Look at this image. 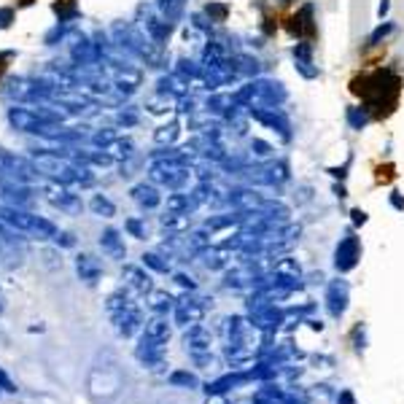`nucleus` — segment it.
Masks as SVG:
<instances>
[{"mask_svg":"<svg viewBox=\"0 0 404 404\" xmlns=\"http://www.w3.org/2000/svg\"><path fill=\"white\" fill-rule=\"evenodd\" d=\"M30 160L36 162L38 173L49 181L65 183V186H92L95 183V173L89 164L73 162L70 157L60 154L57 148H36L30 154Z\"/></svg>","mask_w":404,"mask_h":404,"instance_id":"f257e3e1","label":"nucleus"},{"mask_svg":"<svg viewBox=\"0 0 404 404\" xmlns=\"http://www.w3.org/2000/svg\"><path fill=\"white\" fill-rule=\"evenodd\" d=\"M62 119L65 114L54 108H43V105H11L8 108V124L24 132V135H40L49 141H60L62 135Z\"/></svg>","mask_w":404,"mask_h":404,"instance_id":"f03ea898","label":"nucleus"},{"mask_svg":"<svg viewBox=\"0 0 404 404\" xmlns=\"http://www.w3.org/2000/svg\"><path fill=\"white\" fill-rule=\"evenodd\" d=\"M111 40H114V46H116L119 52H124L127 57L146 62L148 68H157L162 62L160 46L143 33L141 24H132V22H114V24H111Z\"/></svg>","mask_w":404,"mask_h":404,"instance_id":"7ed1b4c3","label":"nucleus"},{"mask_svg":"<svg viewBox=\"0 0 404 404\" xmlns=\"http://www.w3.org/2000/svg\"><path fill=\"white\" fill-rule=\"evenodd\" d=\"M0 222L8 229L27 235V238H36V240H54V235L60 232L54 222L43 219V216L27 210V208H20V205H3L0 202Z\"/></svg>","mask_w":404,"mask_h":404,"instance_id":"20e7f679","label":"nucleus"},{"mask_svg":"<svg viewBox=\"0 0 404 404\" xmlns=\"http://www.w3.org/2000/svg\"><path fill=\"white\" fill-rule=\"evenodd\" d=\"M232 95H235V102L242 108H281L288 100L286 86L272 79H251Z\"/></svg>","mask_w":404,"mask_h":404,"instance_id":"39448f33","label":"nucleus"},{"mask_svg":"<svg viewBox=\"0 0 404 404\" xmlns=\"http://www.w3.org/2000/svg\"><path fill=\"white\" fill-rule=\"evenodd\" d=\"M105 310H108V316H111V321L116 326V332H119L121 337H132L135 332H141L143 326V313L141 307L132 302V297H130V291H114L108 300H105Z\"/></svg>","mask_w":404,"mask_h":404,"instance_id":"423d86ee","label":"nucleus"},{"mask_svg":"<svg viewBox=\"0 0 404 404\" xmlns=\"http://www.w3.org/2000/svg\"><path fill=\"white\" fill-rule=\"evenodd\" d=\"M0 176L17 178L22 183H33L40 178L36 162L30 157H22L17 151H8V148H0Z\"/></svg>","mask_w":404,"mask_h":404,"instance_id":"0eeeda50","label":"nucleus"},{"mask_svg":"<svg viewBox=\"0 0 404 404\" xmlns=\"http://www.w3.org/2000/svg\"><path fill=\"white\" fill-rule=\"evenodd\" d=\"M43 197L49 200V205H54L57 210L68 213V216H81V210H84L81 194H76L73 186H65V183L57 181L43 183Z\"/></svg>","mask_w":404,"mask_h":404,"instance_id":"6e6552de","label":"nucleus"},{"mask_svg":"<svg viewBox=\"0 0 404 404\" xmlns=\"http://www.w3.org/2000/svg\"><path fill=\"white\" fill-rule=\"evenodd\" d=\"M138 17H141V30L148 36V38L154 40L157 46H164L167 40H170V33H173V24L162 17L157 8H148V6H141V11H138Z\"/></svg>","mask_w":404,"mask_h":404,"instance_id":"1a4fd4ad","label":"nucleus"},{"mask_svg":"<svg viewBox=\"0 0 404 404\" xmlns=\"http://www.w3.org/2000/svg\"><path fill=\"white\" fill-rule=\"evenodd\" d=\"M245 111H248L251 119H256L267 130L278 132L283 141H291V121H288L283 108H245Z\"/></svg>","mask_w":404,"mask_h":404,"instance_id":"9d476101","label":"nucleus"},{"mask_svg":"<svg viewBox=\"0 0 404 404\" xmlns=\"http://www.w3.org/2000/svg\"><path fill=\"white\" fill-rule=\"evenodd\" d=\"M359 259H362V242L353 232H348L334 248V267L337 272H350L359 264Z\"/></svg>","mask_w":404,"mask_h":404,"instance_id":"9b49d317","label":"nucleus"},{"mask_svg":"<svg viewBox=\"0 0 404 404\" xmlns=\"http://www.w3.org/2000/svg\"><path fill=\"white\" fill-rule=\"evenodd\" d=\"M205 300H197V297H189V294H183L181 300H176V307H173V318L178 326L183 329H189V326H194V323H200L205 318Z\"/></svg>","mask_w":404,"mask_h":404,"instance_id":"f8f14e48","label":"nucleus"},{"mask_svg":"<svg viewBox=\"0 0 404 404\" xmlns=\"http://www.w3.org/2000/svg\"><path fill=\"white\" fill-rule=\"evenodd\" d=\"M348 302H350V286H348V281H343V278L329 281V286H326V307H329L332 318H343L345 310H348Z\"/></svg>","mask_w":404,"mask_h":404,"instance_id":"ddd939ff","label":"nucleus"},{"mask_svg":"<svg viewBox=\"0 0 404 404\" xmlns=\"http://www.w3.org/2000/svg\"><path fill=\"white\" fill-rule=\"evenodd\" d=\"M183 345H186V350H189L192 359H197V356H208V353H210V345H213V334H210L202 323H194V326L186 329V334H183Z\"/></svg>","mask_w":404,"mask_h":404,"instance_id":"4468645a","label":"nucleus"},{"mask_svg":"<svg viewBox=\"0 0 404 404\" xmlns=\"http://www.w3.org/2000/svg\"><path fill=\"white\" fill-rule=\"evenodd\" d=\"M267 197H262L259 192H254L251 186H242V189H232L226 192V202L235 208V210H242V213H259Z\"/></svg>","mask_w":404,"mask_h":404,"instance_id":"2eb2a0df","label":"nucleus"},{"mask_svg":"<svg viewBox=\"0 0 404 404\" xmlns=\"http://www.w3.org/2000/svg\"><path fill=\"white\" fill-rule=\"evenodd\" d=\"M121 281H124V286H127L132 294H141V297H146V294L154 291L151 275H148L143 267H138V264H124V270H121Z\"/></svg>","mask_w":404,"mask_h":404,"instance_id":"dca6fc26","label":"nucleus"},{"mask_svg":"<svg viewBox=\"0 0 404 404\" xmlns=\"http://www.w3.org/2000/svg\"><path fill=\"white\" fill-rule=\"evenodd\" d=\"M283 316H286V313H283L281 307L267 304L264 310H259V313H254V316H251V326H254V329H259L262 334H272V332H275V329L283 323Z\"/></svg>","mask_w":404,"mask_h":404,"instance_id":"f3484780","label":"nucleus"},{"mask_svg":"<svg viewBox=\"0 0 404 404\" xmlns=\"http://www.w3.org/2000/svg\"><path fill=\"white\" fill-rule=\"evenodd\" d=\"M100 248L108 259H116V262H124V259H127L124 238H121L119 229H114V226H108V229L100 235Z\"/></svg>","mask_w":404,"mask_h":404,"instance_id":"a211bd4d","label":"nucleus"},{"mask_svg":"<svg viewBox=\"0 0 404 404\" xmlns=\"http://www.w3.org/2000/svg\"><path fill=\"white\" fill-rule=\"evenodd\" d=\"M130 194H132V200L141 205L143 210H154V208H160L162 205V194H160V186L157 183H135L132 189H130Z\"/></svg>","mask_w":404,"mask_h":404,"instance_id":"6ab92c4d","label":"nucleus"},{"mask_svg":"<svg viewBox=\"0 0 404 404\" xmlns=\"http://www.w3.org/2000/svg\"><path fill=\"white\" fill-rule=\"evenodd\" d=\"M157 95L162 98H170V100H181L189 95V81L181 79L178 73H170V76H162L157 81Z\"/></svg>","mask_w":404,"mask_h":404,"instance_id":"aec40b11","label":"nucleus"},{"mask_svg":"<svg viewBox=\"0 0 404 404\" xmlns=\"http://www.w3.org/2000/svg\"><path fill=\"white\" fill-rule=\"evenodd\" d=\"M256 281H259V270L254 267V262L240 264V267L229 270L226 278H224V283L229 288H248V286H256Z\"/></svg>","mask_w":404,"mask_h":404,"instance_id":"412c9836","label":"nucleus"},{"mask_svg":"<svg viewBox=\"0 0 404 404\" xmlns=\"http://www.w3.org/2000/svg\"><path fill=\"white\" fill-rule=\"evenodd\" d=\"M135 356L138 362L146 364L148 369H160L164 366V345H157V343H148L141 337V345L135 348Z\"/></svg>","mask_w":404,"mask_h":404,"instance_id":"4be33fe9","label":"nucleus"},{"mask_svg":"<svg viewBox=\"0 0 404 404\" xmlns=\"http://www.w3.org/2000/svg\"><path fill=\"white\" fill-rule=\"evenodd\" d=\"M76 272H79V278L84 283L95 286L102 275V264H100V259H95L92 254H79V256H76Z\"/></svg>","mask_w":404,"mask_h":404,"instance_id":"5701e85b","label":"nucleus"},{"mask_svg":"<svg viewBox=\"0 0 404 404\" xmlns=\"http://www.w3.org/2000/svg\"><path fill=\"white\" fill-rule=\"evenodd\" d=\"M170 334H173V329H170L167 318H162V316H154L151 321H146V326H143V340H148V343L167 345Z\"/></svg>","mask_w":404,"mask_h":404,"instance_id":"b1692460","label":"nucleus"},{"mask_svg":"<svg viewBox=\"0 0 404 404\" xmlns=\"http://www.w3.org/2000/svg\"><path fill=\"white\" fill-rule=\"evenodd\" d=\"M251 213H242V210H235V213H219V216H210L205 222V229L208 232H219V229H229V226H240Z\"/></svg>","mask_w":404,"mask_h":404,"instance_id":"393cba45","label":"nucleus"},{"mask_svg":"<svg viewBox=\"0 0 404 404\" xmlns=\"http://www.w3.org/2000/svg\"><path fill=\"white\" fill-rule=\"evenodd\" d=\"M235 105V95L232 92H213L208 100H205V111L213 114V116H226V111Z\"/></svg>","mask_w":404,"mask_h":404,"instance_id":"a878e982","label":"nucleus"},{"mask_svg":"<svg viewBox=\"0 0 404 404\" xmlns=\"http://www.w3.org/2000/svg\"><path fill=\"white\" fill-rule=\"evenodd\" d=\"M154 8H157V11H160L162 17L170 22V24H176V22L183 20L186 0H157V3H154Z\"/></svg>","mask_w":404,"mask_h":404,"instance_id":"bb28decb","label":"nucleus"},{"mask_svg":"<svg viewBox=\"0 0 404 404\" xmlns=\"http://www.w3.org/2000/svg\"><path fill=\"white\" fill-rule=\"evenodd\" d=\"M102 151H105L114 162L132 160V154H135V143L130 141V138H116L114 143H108Z\"/></svg>","mask_w":404,"mask_h":404,"instance_id":"cd10ccee","label":"nucleus"},{"mask_svg":"<svg viewBox=\"0 0 404 404\" xmlns=\"http://www.w3.org/2000/svg\"><path fill=\"white\" fill-rule=\"evenodd\" d=\"M148 307H151L157 316H164L167 310L176 307V297H173L170 291H164V288H154V291L148 294Z\"/></svg>","mask_w":404,"mask_h":404,"instance_id":"c85d7f7f","label":"nucleus"},{"mask_svg":"<svg viewBox=\"0 0 404 404\" xmlns=\"http://www.w3.org/2000/svg\"><path fill=\"white\" fill-rule=\"evenodd\" d=\"M264 173H267V181H270V186H281V183H286L288 178H291V173H288V162L283 160H270L267 164H264Z\"/></svg>","mask_w":404,"mask_h":404,"instance_id":"c756f323","label":"nucleus"},{"mask_svg":"<svg viewBox=\"0 0 404 404\" xmlns=\"http://www.w3.org/2000/svg\"><path fill=\"white\" fill-rule=\"evenodd\" d=\"M272 275H278V278H294V281H300L302 278V267L297 259H291V256H281L278 262L272 264Z\"/></svg>","mask_w":404,"mask_h":404,"instance_id":"7c9ffc66","label":"nucleus"},{"mask_svg":"<svg viewBox=\"0 0 404 404\" xmlns=\"http://www.w3.org/2000/svg\"><path fill=\"white\" fill-rule=\"evenodd\" d=\"M160 226L170 235H183L189 232V213H164L160 219Z\"/></svg>","mask_w":404,"mask_h":404,"instance_id":"2f4dec72","label":"nucleus"},{"mask_svg":"<svg viewBox=\"0 0 404 404\" xmlns=\"http://www.w3.org/2000/svg\"><path fill=\"white\" fill-rule=\"evenodd\" d=\"M251 356H254V348L248 345V340L226 345V359H229V364H232V366H242V364L248 362Z\"/></svg>","mask_w":404,"mask_h":404,"instance_id":"473e14b6","label":"nucleus"},{"mask_svg":"<svg viewBox=\"0 0 404 404\" xmlns=\"http://www.w3.org/2000/svg\"><path fill=\"white\" fill-rule=\"evenodd\" d=\"M202 256H205V267H208V270H224V267L229 264V259H232L229 251H226L224 245H210Z\"/></svg>","mask_w":404,"mask_h":404,"instance_id":"72a5a7b5","label":"nucleus"},{"mask_svg":"<svg viewBox=\"0 0 404 404\" xmlns=\"http://www.w3.org/2000/svg\"><path fill=\"white\" fill-rule=\"evenodd\" d=\"M248 329H251V323L245 321L242 316L226 318V337H229V343H242V340H248Z\"/></svg>","mask_w":404,"mask_h":404,"instance_id":"f704fd0d","label":"nucleus"},{"mask_svg":"<svg viewBox=\"0 0 404 404\" xmlns=\"http://www.w3.org/2000/svg\"><path fill=\"white\" fill-rule=\"evenodd\" d=\"M232 60H235V68H238V76H254V79H259L262 62L256 60V57H251V54H235Z\"/></svg>","mask_w":404,"mask_h":404,"instance_id":"c9c22d12","label":"nucleus"},{"mask_svg":"<svg viewBox=\"0 0 404 404\" xmlns=\"http://www.w3.org/2000/svg\"><path fill=\"white\" fill-rule=\"evenodd\" d=\"M178 132H181V127H178V121H167V124H162L157 127V132H154V143L157 146H173V143L178 141Z\"/></svg>","mask_w":404,"mask_h":404,"instance_id":"e433bc0d","label":"nucleus"},{"mask_svg":"<svg viewBox=\"0 0 404 404\" xmlns=\"http://www.w3.org/2000/svg\"><path fill=\"white\" fill-rule=\"evenodd\" d=\"M194 202L189 197V192H176L167 197V213H192Z\"/></svg>","mask_w":404,"mask_h":404,"instance_id":"4c0bfd02","label":"nucleus"},{"mask_svg":"<svg viewBox=\"0 0 404 404\" xmlns=\"http://www.w3.org/2000/svg\"><path fill=\"white\" fill-rule=\"evenodd\" d=\"M210 235H213V232H208L205 226H202V229H197V232H192V235L186 238L189 254H205V251L210 248Z\"/></svg>","mask_w":404,"mask_h":404,"instance_id":"58836bf2","label":"nucleus"},{"mask_svg":"<svg viewBox=\"0 0 404 404\" xmlns=\"http://www.w3.org/2000/svg\"><path fill=\"white\" fill-rule=\"evenodd\" d=\"M176 73H178L181 79L189 81V84H192V81H200L202 79V62L186 60V57H181V60H178V65H176Z\"/></svg>","mask_w":404,"mask_h":404,"instance_id":"ea45409f","label":"nucleus"},{"mask_svg":"<svg viewBox=\"0 0 404 404\" xmlns=\"http://www.w3.org/2000/svg\"><path fill=\"white\" fill-rule=\"evenodd\" d=\"M89 210H92L95 216H102V219H114V216H116V205L108 200L105 194H95V197L89 200Z\"/></svg>","mask_w":404,"mask_h":404,"instance_id":"a19ab883","label":"nucleus"},{"mask_svg":"<svg viewBox=\"0 0 404 404\" xmlns=\"http://www.w3.org/2000/svg\"><path fill=\"white\" fill-rule=\"evenodd\" d=\"M170 385H176V388H200V380H197V375L194 372H189V369H176V372H170Z\"/></svg>","mask_w":404,"mask_h":404,"instance_id":"79ce46f5","label":"nucleus"},{"mask_svg":"<svg viewBox=\"0 0 404 404\" xmlns=\"http://www.w3.org/2000/svg\"><path fill=\"white\" fill-rule=\"evenodd\" d=\"M143 267H148V270H154V272H170V256H162L157 251H148V254H143Z\"/></svg>","mask_w":404,"mask_h":404,"instance_id":"37998d69","label":"nucleus"},{"mask_svg":"<svg viewBox=\"0 0 404 404\" xmlns=\"http://www.w3.org/2000/svg\"><path fill=\"white\" fill-rule=\"evenodd\" d=\"M345 119H348V124H350V130L362 132L364 127H366V121H369V114H366V108H359V105H350V108L345 111Z\"/></svg>","mask_w":404,"mask_h":404,"instance_id":"c03bdc74","label":"nucleus"},{"mask_svg":"<svg viewBox=\"0 0 404 404\" xmlns=\"http://www.w3.org/2000/svg\"><path fill=\"white\" fill-rule=\"evenodd\" d=\"M116 138H119V135H116V130H114V127H102V130L89 132V138H86V141H89V146H95V148H105L108 143H114Z\"/></svg>","mask_w":404,"mask_h":404,"instance_id":"a18cd8bd","label":"nucleus"},{"mask_svg":"<svg viewBox=\"0 0 404 404\" xmlns=\"http://www.w3.org/2000/svg\"><path fill=\"white\" fill-rule=\"evenodd\" d=\"M291 22H294L291 30H297V33H313V6H310V3L302 6V11H300Z\"/></svg>","mask_w":404,"mask_h":404,"instance_id":"49530a36","label":"nucleus"},{"mask_svg":"<svg viewBox=\"0 0 404 404\" xmlns=\"http://www.w3.org/2000/svg\"><path fill=\"white\" fill-rule=\"evenodd\" d=\"M251 154H254V160L270 162L275 157V148L267 141H262V138H251Z\"/></svg>","mask_w":404,"mask_h":404,"instance_id":"de8ad7c7","label":"nucleus"},{"mask_svg":"<svg viewBox=\"0 0 404 404\" xmlns=\"http://www.w3.org/2000/svg\"><path fill=\"white\" fill-rule=\"evenodd\" d=\"M205 14H208V20L210 22H226V17H229V6H226V3H208V6H205Z\"/></svg>","mask_w":404,"mask_h":404,"instance_id":"09e8293b","label":"nucleus"},{"mask_svg":"<svg viewBox=\"0 0 404 404\" xmlns=\"http://www.w3.org/2000/svg\"><path fill=\"white\" fill-rule=\"evenodd\" d=\"M124 229H127L135 240H146V238H148V229H146V224H143L141 219H127V222H124Z\"/></svg>","mask_w":404,"mask_h":404,"instance_id":"8fccbe9b","label":"nucleus"},{"mask_svg":"<svg viewBox=\"0 0 404 404\" xmlns=\"http://www.w3.org/2000/svg\"><path fill=\"white\" fill-rule=\"evenodd\" d=\"M294 68L302 79H318V68L313 65V60H294Z\"/></svg>","mask_w":404,"mask_h":404,"instance_id":"3c124183","label":"nucleus"},{"mask_svg":"<svg viewBox=\"0 0 404 404\" xmlns=\"http://www.w3.org/2000/svg\"><path fill=\"white\" fill-rule=\"evenodd\" d=\"M138 121H141V116H138L132 108H124V111H119V114H116V124H119V127H124V130H127V127H135Z\"/></svg>","mask_w":404,"mask_h":404,"instance_id":"603ef678","label":"nucleus"},{"mask_svg":"<svg viewBox=\"0 0 404 404\" xmlns=\"http://www.w3.org/2000/svg\"><path fill=\"white\" fill-rule=\"evenodd\" d=\"M391 33H394V22H383V24H378L375 33L369 36V46H378V43H380L385 36H391Z\"/></svg>","mask_w":404,"mask_h":404,"instance_id":"864d4df0","label":"nucleus"},{"mask_svg":"<svg viewBox=\"0 0 404 404\" xmlns=\"http://www.w3.org/2000/svg\"><path fill=\"white\" fill-rule=\"evenodd\" d=\"M291 54H294V60H313V46L307 40H300V43H294Z\"/></svg>","mask_w":404,"mask_h":404,"instance_id":"5fc2aeb1","label":"nucleus"},{"mask_svg":"<svg viewBox=\"0 0 404 404\" xmlns=\"http://www.w3.org/2000/svg\"><path fill=\"white\" fill-rule=\"evenodd\" d=\"M173 281L178 283L181 288H186V291H194V288H197L194 278H192V275H186V272H176V275H173Z\"/></svg>","mask_w":404,"mask_h":404,"instance_id":"6e6d98bb","label":"nucleus"},{"mask_svg":"<svg viewBox=\"0 0 404 404\" xmlns=\"http://www.w3.org/2000/svg\"><path fill=\"white\" fill-rule=\"evenodd\" d=\"M0 391H6V394H17L20 388H17V383L3 372V366H0Z\"/></svg>","mask_w":404,"mask_h":404,"instance_id":"4d7b16f0","label":"nucleus"},{"mask_svg":"<svg viewBox=\"0 0 404 404\" xmlns=\"http://www.w3.org/2000/svg\"><path fill=\"white\" fill-rule=\"evenodd\" d=\"M54 242H57V245H68V248H70V245H73V235H68V232H57V235H54Z\"/></svg>","mask_w":404,"mask_h":404,"instance_id":"13d9d810","label":"nucleus"},{"mask_svg":"<svg viewBox=\"0 0 404 404\" xmlns=\"http://www.w3.org/2000/svg\"><path fill=\"white\" fill-rule=\"evenodd\" d=\"M337 404H356V396H353L350 391H343V394L337 396Z\"/></svg>","mask_w":404,"mask_h":404,"instance_id":"bf43d9fd","label":"nucleus"},{"mask_svg":"<svg viewBox=\"0 0 404 404\" xmlns=\"http://www.w3.org/2000/svg\"><path fill=\"white\" fill-rule=\"evenodd\" d=\"M391 205H394L396 210H404V197L399 194V192H394V194H391Z\"/></svg>","mask_w":404,"mask_h":404,"instance_id":"052dcab7","label":"nucleus"},{"mask_svg":"<svg viewBox=\"0 0 404 404\" xmlns=\"http://www.w3.org/2000/svg\"><path fill=\"white\" fill-rule=\"evenodd\" d=\"M210 399H208V404H229V399L224 396V394H208Z\"/></svg>","mask_w":404,"mask_h":404,"instance_id":"680f3d73","label":"nucleus"},{"mask_svg":"<svg viewBox=\"0 0 404 404\" xmlns=\"http://www.w3.org/2000/svg\"><path fill=\"white\" fill-rule=\"evenodd\" d=\"M388 11H391V0H380V6H378V17L383 20Z\"/></svg>","mask_w":404,"mask_h":404,"instance_id":"e2e57ef3","label":"nucleus"},{"mask_svg":"<svg viewBox=\"0 0 404 404\" xmlns=\"http://www.w3.org/2000/svg\"><path fill=\"white\" fill-rule=\"evenodd\" d=\"M345 170H348V164H343V167H332V170H329V176H334V178H345V176H348Z\"/></svg>","mask_w":404,"mask_h":404,"instance_id":"0e129e2a","label":"nucleus"},{"mask_svg":"<svg viewBox=\"0 0 404 404\" xmlns=\"http://www.w3.org/2000/svg\"><path fill=\"white\" fill-rule=\"evenodd\" d=\"M350 216H353V224H364V222H366V213H364V210H359V208H356Z\"/></svg>","mask_w":404,"mask_h":404,"instance_id":"69168bd1","label":"nucleus"},{"mask_svg":"<svg viewBox=\"0 0 404 404\" xmlns=\"http://www.w3.org/2000/svg\"><path fill=\"white\" fill-rule=\"evenodd\" d=\"M334 194H337V197L343 200V197H345V189H343V186H334Z\"/></svg>","mask_w":404,"mask_h":404,"instance_id":"338daca9","label":"nucleus"}]
</instances>
